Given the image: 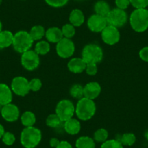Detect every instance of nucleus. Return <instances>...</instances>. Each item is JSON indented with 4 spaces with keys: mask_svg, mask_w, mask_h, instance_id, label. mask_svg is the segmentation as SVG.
Returning <instances> with one entry per match:
<instances>
[{
    "mask_svg": "<svg viewBox=\"0 0 148 148\" xmlns=\"http://www.w3.org/2000/svg\"><path fill=\"white\" fill-rule=\"evenodd\" d=\"M76 112V108L73 103L68 99L60 101L56 106L55 113L62 122H65L72 119Z\"/></svg>",
    "mask_w": 148,
    "mask_h": 148,
    "instance_id": "423d86ee",
    "label": "nucleus"
},
{
    "mask_svg": "<svg viewBox=\"0 0 148 148\" xmlns=\"http://www.w3.org/2000/svg\"><path fill=\"white\" fill-rule=\"evenodd\" d=\"M42 132L39 129L30 126L25 127L21 132V143L25 148H35L42 140Z\"/></svg>",
    "mask_w": 148,
    "mask_h": 148,
    "instance_id": "f257e3e1",
    "label": "nucleus"
},
{
    "mask_svg": "<svg viewBox=\"0 0 148 148\" xmlns=\"http://www.w3.org/2000/svg\"><path fill=\"white\" fill-rule=\"evenodd\" d=\"M14 34L10 31H2L0 32V49H5L12 45Z\"/></svg>",
    "mask_w": 148,
    "mask_h": 148,
    "instance_id": "aec40b11",
    "label": "nucleus"
},
{
    "mask_svg": "<svg viewBox=\"0 0 148 148\" xmlns=\"http://www.w3.org/2000/svg\"><path fill=\"white\" fill-rule=\"evenodd\" d=\"M101 37L105 44L108 45H114L119 42L121 35L118 28L108 25L101 32Z\"/></svg>",
    "mask_w": 148,
    "mask_h": 148,
    "instance_id": "9b49d317",
    "label": "nucleus"
},
{
    "mask_svg": "<svg viewBox=\"0 0 148 148\" xmlns=\"http://www.w3.org/2000/svg\"><path fill=\"white\" fill-rule=\"evenodd\" d=\"M130 4L135 9H143L148 7V0H130Z\"/></svg>",
    "mask_w": 148,
    "mask_h": 148,
    "instance_id": "f704fd0d",
    "label": "nucleus"
},
{
    "mask_svg": "<svg viewBox=\"0 0 148 148\" xmlns=\"http://www.w3.org/2000/svg\"><path fill=\"white\" fill-rule=\"evenodd\" d=\"M108 138V132L105 129H99L94 134V140L95 142L103 143Z\"/></svg>",
    "mask_w": 148,
    "mask_h": 148,
    "instance_id": "cd10ccee",
    "label": "nucleus"
},
{
    "mask_svg": "<svg viewBox=\"0 0 148 148\" xmlns=\"http://www.w3.org/2000/svg\"><path fill=\"white\" fill-rule=\"evenodd\" d=\"M2 107H3V106H2V105H0V113H1V110H2Z\"/></svg>",
    "mask_w": 148,
    "mask_h": 148,
    "instance_id": "37998d69",
    "label": "nucleus"
},
{
    "mask_svg": "<svg viewBox=\"0 0 148 148\" xmlns=\"http://www.w3.org/2000/svg\"><path fill=\"white\" fill-rule=\"evenodd\" d=\"M61 120L60 118L58 117V115L55 114H51L47 118L46 120V124L47 126H49L50 128H57L60 126L61 123Z\"/></svg>",
    "mask_w": 148,
    "mask_h": 148,
    "instance_id": "c85d7f7f",
    "label": "nucleus"
},
{
    "mask_svg": "<svg viewBox=\"0 0 148 148\" xmlns=\"http://www.w3.org/2000/svg\"><path fill=\"white\" fill-rule=\"evenodd\" d=\"M95 141L89 136H81L76 142V148H95Z\"/></svg>",
    "mask_w": 148,
    "mask_h": 148,
    "instance_id": "4be33fe9",
    "label": "nucleus"
},
{
    "mask_svg": "<svg viewBox=\"0 0 148 148\" xmlns=\"http://www.w3.org/2000/svg\"><path fill=\"white\" fill-rule=\"evenodd\" d=\"M70 94L71 97L75 99H80L84 97V87L80 84H74L70 89Z\"/></svg>",
    "mask_w": 148,
    "mask_h": 148,
    "instance_id": "bb28decb",
    "label": "nucleus"
},
{
    "mask_svg": "<svg viewBox=\"0 0 148 148\" xmlns=\"http://www.w3.org/2000/svg\"><path fill=\"white\" fill-rule=\"evenodd\" d=\"M85 17L83 12L79 9H74L71 11L69 21L74 27H79L84 23Z\"/></svg>",
    "mask_w": 148,
    "mask_h": 148,
    "instance_id": "6ab92c4d",
    "label": "nucleus"
},
{
    "mask_svg": "<svg viewBox=\"0 0 148 148\" xmlns=\"http://www.w3.org/2000/svg\"><path fill=\"white\" fill-rule=\"evenodd\" d=\"M103 58V51L97 45L89 44L82 50V59L87 63H99Z\"/></svg>",
    "mask_w": 148,
    "mask_h": 148,
    "instance_id": "39448f33",
    "label": "nucleus"
},
{
    "mask_svg": "<svg viewBox=\"0 0 148 148\" xmlns=\"http://www.w3.org/2000/svg\"><path fill=\"white\" fill-rule=\"evenodd\" d=\"M33 42L34 40L29 33L25 31H20L14 35L12 46L16 52L23 54L30 50Z\"/></svg>",
    "mask_w": 148,
    "mask_h": 148,
    "instance_id": "20e7f679",
    "label": "nucleus"
},
{
    "mask_svg": "<svg viewBox=\"0 0 148 148\" xmlns=\"http://www.w3.org/2000/svg\"><path fill=\"white\" fill-rule=\"evenodd\" d=\"M2 142L5 145H8V146H11L13 145L15 142V136L12 133L9 132H5L2 138Z\"/></svg>",
    "mask_w": 148,
    "mask_h": 148,
    "instance_id": "2f4dec72",
    "label": "nucleus"
},
{
    "mask_svg": "<svg viewBox=\"0 0 148 148\" xmlns=\"http://www.w3.org/2000/svg\"><path fill=\"white\" fill-rule=\"evenodd\" d=\"M100 148H123V146L119 139H109L104 142Z\"/></svg>",
    "mask_w": 148,
    "mask_h": 148,
    "instance_id": "7c9ffc66",
    "label": "nucleus"
},
{
    "mask_svg": "<svg viewBox=\"0 0 148 148\" xmlns=\"http://www.w3.org/2000/svg\"><path fill=\"white\" fill-rule=\"evenodd\" d=\"M96 113V105L94 100L83 97L79 99L76 107L75 113L81 121H88L92 119Z\"/></svg>",
    "mask_w": 148,
    "mask_h": 148,
    "instance_id": "7ed1b4c3",
    "label": "nucleus"
},
{
    "mask_svg": "<svg viewBox=\"0 0 148 148\" xmlns=\"http://www.w3.org/2000/svg\"><path fill=\"white\" fill-rule=\"evenodd\" d=\"M45 36L47 41L51 43H58L63 37L62 30L58 27L48 28L45 32Z\"/></svg>",
    "mask_w": 148,
    "mask_h": 148,
    "instance_id": "f3484780",
    "label": "nucleus"
},
{
    "mask_svg": "<svg viewBox=\"0 0 148 148\" xmlns=\"http://www.w3.org/2000/svg\"><path fill=\"white\" fill-rule=\"evenodd\" d=\"M46 3L52 8H62L65 6L69 0H45Z\"/></svg>",
    "mask_w": 148,
    "mask_h": 148,
    "instance_id": "72a5a7b5",
    "label": "nucleus"
},
{
    "mask_svg": "<svg viewBox=\"0 0 148 148\" xmlns=\"http://www.w3.org/2000/svg\"><path fill=\"white\" fill-rule=\"evenodd\" d=\"M1 115L6 121L15 122L19 119V108L14 104H8L2 107V110H1Z\"/></svg>",
    "mask_w": 148,
    "mask_h": 148,
    "instance_id": "ddd939ff",
    "label": "nucleus"
},
{
    "mask_svg": "<svg viewBox=\"0 0 148 148\" xmlns=\"http://www.w3.org/2000/svg\"><path fill=\"white\" fill-rule=\"evenodd\" d=\"M2 22H1V21H0V32L2 31Z\"/></svg>",
    "mask_w": 148,
    "mask_h": 148,
    "instance_id": "79ce46f5",
    "label": "nucleus"
},
{
    "mask_svg": "<svg viewBox=\"0 0 148 148\" xmlns=\"http://www.w3.org/2000/svg\"><path fill=\"white\" fill-rule=\"evenodd\" d=\"M56 52L61 58H70L75 52V45L70 39L62 38L56 45Z\"/></svg>",
    "mask_w": 148,
    "mask_h": 148,
    "instance_id": "1a4fd4ad",
    "label": "nucleus"
},
{
    "mask_svg": "<svg viewBox=\"0 0 148 148\" xmlns=\"http://www.w3.org/2000/svg\"><path fill=\"white\" fill-rule=\"evenodd\" d=\"M115 2H116L117 8L123 10L127 9L131 5L130 0H115Z\"/></svg>",
    "mask_w": 148,
    "mask_h": 148,
    "instance_id": "e433bc0d",
    "label": "nucleus"
},
{
    "mask_svg": "<svg viewBox=\"0 0 148 148\" xmlns=\"http://www.w3.org/2000/svg\"><path fill=\"white\" fill-rule=\"evenodd\" d=\"M45 30L42 25H34L31 28L29 34L34 41H39L45 36Z\"/></svg>",
    "mask_w": 148,
    "mask_h": 148,
    "instance_id": "b1692460",
    "label": "nucleus"
},
{
    "mask_svg": "<svg viewBox=\"0 0 148 148\" xmlns=\"http://www.w3.org/2000/svg\"><path fill=\"white\" fill-rule=\"evenodd\" d=\"M12 101V91L5 84H0V105L4 106Z\"/></svg>",
    "mask_w": 148,
    "mask_h": 148,
    "instance_id": "dca6fc26",
    "label": "nucleus"
},
{
    "mask_svg": "<svg viewBox=\"0 0 148 148\" xmlns=\"http://www.w3.org/2000/svg\"><path fill=\"white\" fill-rule=\"evenodd\" d=\"M107 25H108V22L106 18L97 14L89 17L87 21L88 28L92 32H102Z\"/></svg>",
    "mask_w": 148,
    "mask_h": 148,
    "instance_id": "f8f14e48",
    "label": "nucleus"
},
{
    "mask_svg": "<svg viewBox=\"0 0 148 148\" xmlns=\"http://www.w3.org/2000/svg\"><path fill=\"white\" fill-rule=\"evenodd\" d=\"M86 73L89 76H95L97 73V66L96 63H87L86 66Z\"/></svg>",
    "mask_w": 148,
    "mask_h": 148,
    "instance_id": "c9c22d12",
    "label": "nucleus"
},
{
    "mask_svg": "<svg viewBox=\"0 0 148 148\" xmlns=\"http://www.w3.org/2000/svg\"><path fill=\"white\" fill-rule=\"evenodd\" d=\"M21 1H25V0H21Z\"/></svg>",
    "mask_w": 148,
    "mask_h": 148,
    "instance_id": "a18cd8bd",
    "label": "nucleus"
},
{
    "mask_svg": "<svg viewBox=\"0 0 148 148\" xmlns=\"http://www.w3.org/2000/svg\"><path fill=\"white\" fill-rule=\"evenodd\" d=\"M5 129H4V126L0 123V139H2L4 134H5Z\"/></svg>",
    "mask_w": 148,
    "mask_h": 148,
    "instance_id": "a19ab883",
    "label": "nucleus"
},
{
    "mask_svg": "<svg viewBox=\"0 0 148 148\" xmlns=\"http://www.w3.org/2000/svg\"><path fill=\"white\" fill-rule=\"evenodd\" d=\"M79 1H82V0H79Z\"/></svg>",
    "mask_w": 148,
    "mask_h": 148,
    "instance_id": "49530a36",
    "label": "nucleus"
},
{
    "mask_svg": "<svg viewBox=\"0 0 148 148\" xmlns=\"http://www.w3.org/2000/svg\"><path fill=\"white\" fill-rule=\"evenodd\" d=\"M21 60V65L28 71H34L40 64L39 55L34 50H28L23 53Z\"/></svg>",
    "mask_w": 148,
    "mask_h": 148,
    "instance_id": "6e6552de",
    "label": "nucleus"
},
{
    "mask_svg": "<svg viewBox=\"0 0 148 148\" xmlns=\"http://www.w3.org/2000/svg\"><path fill=\"white\" fill-rule=\"evenodd\" d=\"M2 0H0V5H2Z\"/></svg>",
    "mask_w": 148,
    "mask_h": 148,
    "instance_id": "c03bdc74",
    "label": "nucleus"
},
{
    "mask_svg": "<svg viewBox=\"0 0 148 148\" xmlns=\"http://www.w3.org/2000/svg\"><path fill=\"white\" fill-rule=\"evenodd\" d=\"M56 148H73V146L67 141H60Z\"/></svg>",
    "mask_w": 148,
    "mask_h": 148,
    "instance_id": "58836bf2",
    "label": "nucleus"
},
{
    "mask_svg": "<svg viewBox=\"0 0 148 148\" xmlns=\"http://www.w3.org/2000/svg\"><path fill=\"white\" fill-rule=\"evenodd\" d=\"M42 83L39 79H33L29 82L30 90L33 92H38L42 88Z\"/></svg>",
    "mask_w": 148,
    "mask_h": 148,
    "instance_id": "473e14b6",
    "label": "nucleus"
},
{
    "mask_svg": "<svg viewBox=\"0 0 148 148\" xmlns=\"http://www.w3.org/2000/svg\"><path fill=\"white\" fill-rule=\"evenodd\" d=\"M34 51L39 55H47L50 51V45L46 41H40L36 45Z\"/></svg>",
    "mask_w": 148,
    "mask_h": 148,
    "instance_id": "393cba45",
    "label": "nucleus"
},
{
    "mask_svg": "<svg viewBox=\"0 0 148 148\" xmlns=\"http://www.w3.org/2000/svg\"><path fill=\"white\" fill-rule=\"evenodd\" d=\"M60 141L58 140L57 138H52V139L49 140V145H50L52 147L56 148L58 146V145L60 144Z\"/></svg>",
    "mask_w": 148,
    "mask_h": 148,
    "instance_id": "ea45409f",
    "label": "nucleus"
},
{
    "mask_svg": "<svg viewBox=\"0 0 148 148\" xmlns=\"http://www.w3.org/2000/svg\"><path fill=\"white\" fill-rule=\"evenodd\" d=\"M61 30H62L63 36H65V38H67V39H71L72 37L74 36L75 34H76L75 28H74L73 25L71 23H68L64 25Z\"/></svg>",
    "mask_w": 148,
    "mask_h": 148,
    "instance_id": "c756f323",
    "label": "nucleus"
},
{
    "mask_svg": "<svg viewBox=\"0 0 148 148\" xmlns=\"http://www.w3.org/2000/svg\"><path fill=\"white\" fill-rule=\"evenodd\" d=\"M123 146H132L136 142V136L133 133L123 134L119 139Z\"/></svg>",
    "mask_w": 148,
    "mask_h": 148,
    "instance_id": "a878e982",
    "label": "nucleus"
},
{
    "mask_svg": "<svg viewBox=\"0 0 148 148\" xmlns=\"http://www.w3.org/2000/svg\"><path fill=\"white\" fill-rule=\"evenodd\" d=\"M81 128H82V126H81L80 121L77 119L72 118V119L65 121L64 129H65V131L68 134H77L80 132Z\"/></svg>",
    "mask_w": 148,
    "mask_h": 148,
    "instance_id": "a211bd4d",
    "label": "nucleus"
},
{
    "mask_svg": "<svg viewBox=\"0 0 148 148\" xmlns=\"http://www.w3.org/2000/svg\"><path fill=\"white\" fill-rule=\"evenodd\" d=\"M108 25H113L116 28H121L126 23L128 15L126 11L119 8L111 10L106 17Z\"/></svg>",
    "mask_w": 148,
    "mask_h": 148,
    "instance_id": "0eeeda50",
    "label": "nucleus"
},
{
    "mask_svg": "<svg viewBox=\"0 0 148 148\" xmlns=\"http://www.w3.org/2000/svg\"><path fill=\"white\" fill-rule=\"evenodd\" d=\"M36 116L34 113L31 111H26L23 113L21 116V121L22 124L25 127H30V126H34L36 123Z\"/></svg>",
    "mask_w": 148,
    "mask_h": 148,
    "instance_id": "5701e85b",
    "label": "nucleus"
},
{
    "mask_svg": "<svg viewBox=\"0 0 148 148\" xmlns=\"http://www.w3.org/2000/svg\"><path fill=\"white\" fill-rule=\"evenodd\" d=\"M11 89L12 92L18 96L24 97L30 92L29 82L23 76H17L11 82Z\"/></svg>",
    "mask_w": 148,
    "mask_h": 148,
    "instance_id": "9d476101",
    "label": "nucleus"
},
{
    "mask_svg": "<svg viewBox=\"0 0 148 148\" xmlns=\"http://www.w3.org/2000/svg\"><path fill=\"white\" fill-rule=\"evenodd\" d=\"M94 9H95V14L103 17H106L111 10L109 4L104 0H99L97 2L94 7Z\"/></svg>",
    "mask_w": 148,
    "mask_h": 148,
    "instance_id": "412c9836",
    "label": "nucleus"
},
{
    "mask_svg": "<svg viewBox=\"0 0 148 148\" xmlns=\"http://www.w3.org/2000/svg\"><path fill=\"white\" fill-rule=\"evenodd\" d=\"M139 55L142 60L148 62V47H145L141 49L139 52Z\"/></svg>",
    "mask_w": 148,
    "mask_h": 148,
    "instance_id": "4c0bfd02",
    "label": "nucleus"
},
{
    "mask_svg": "<svg viewBox=\"0 0 148 148\" xmlns=\"http://www.w3.org/2000/svg\"><path fill=\"white\" fill-rule=\"evenodd\" d=\"M129 22L132 29L136 32L142 33L148 28V10L135 9L129 18Z\"/></svg>",
    "mask_w": 148,
    "mask_h": 148,
    "instance_id": "f03ea898",
    "label": "nucleus"
},
{
    "mask_svg": "<svg viewBox=\"0 0 148 148\" xmlns=\"http://www.w3.org/2000/svg\"><path fill=\"white\" fill-rule=\"evenodd\" d=\"M86 63L82 58H72L68 63V68L73 73H81L86 69Z\"/></svg>",
    "mask_w": 148,
    "mask_h": 148,
    "instance_id": "2eb2a0df",
    "label": "nucleus"
},
{
    "mask_svg": "<svg viewBox=\"0 0 148 148\" xmlns=\"http://www.w3.org/2000/svg\"><path fill=\"white\" fill-rule=\"evenodd\" d=\"M101 90L102 89L99 83L95 82H89L84 87V97L94 100L98 97Z\"/></svg>",
    "mask_w": 148,
    "mask_h": 148,
    "instance_id": "4468645a",
    "label": "nucleus"
}]
</instances>
